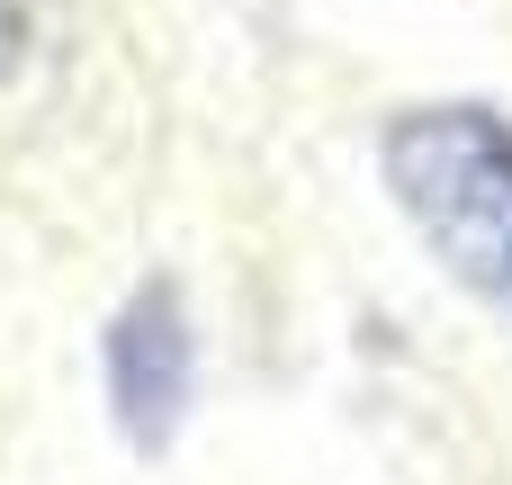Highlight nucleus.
Returning <instances> with one entry per match:
<instances>
[{"label": "nucleus", "instance_id": "1", "mask_svg": "<svg viewBox=\"0 0 512 485\" xmlns=\"http://www.w3.org/2000/svg\"><path fill=\"white\" fill-rule=\"evenodd\" d=\"M378 180L414 243L512 324V117L495 99H414L378 126Z\"/></svg>", "mask_w": 512, "mask_h": 485}, {"label": "nucleus", "instance_id": "2", "mask_svg": "<svg viewBox=\"0 0 512 485\" xmlns=\"http://www.w3.org/2000/svg\"><path fill=\"white\" fill-rule=\"evenodd\" d=\"M99 396L135 459H162L198 405V324L171 270H144L99 324Z\"/></svg>", "mask_w": 512, "mask_h": 485}]
</instances>
